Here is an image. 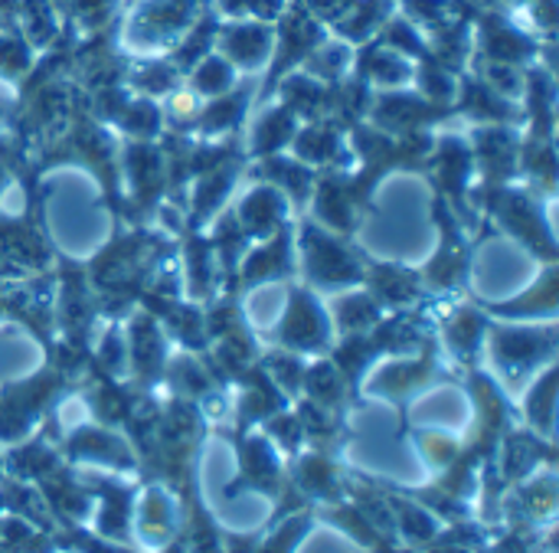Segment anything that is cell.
<instances>
[{
    "instance_id": "277c9868",
    "label": "cell",
    "mask_w": 559,
    "mask_h": 553,
    "mask_svg": "<svg viewBox=\"0 0 559 553\" xmlns=\"http://www.w3.org/2000/svg\"><path fill=\"white\" fill-rule=\"evenodd\" d=\"M295 489L305 498H318V502H331L337 505L344 495V479L337 472V466L331 462L328 452H311L295 466Z\"/></svg>"
},
{
    "instance_id": "8992f818",
    "label": "cell",
    "mask_w": 559,
    "mask_h": 553,
    "mask_svg": "<svg viewBox=\"0 0 559 553\" xmlns=\"http://www.w3.org/2000/svg\"><path fill=\"white\" fill-rule=\"evenodd\" d=\"M550 456H554L550 446L540 443L537 436H531V433H514V436L504 439V479H508V482H518V479H524L527 472H534V466H537L540 459H550Z\"/></svg>"
},
{
    "instance_id": "6da1fadb",
    "label": "cell",
    "mask_w": 559,
    "mask_h": 553,
    "mask_svg": "<svg viewBox=\"0 0 559 553\" xmlns=\"http://www.w3.org/2000/svg\"><path fill=\"white\" fill-rule=\"evenodd\" d=\"M252 489L269 498H285L292 482L282 472V462L265 436H242L239 439V479L229 485V495Z\"/></svg>"
},
{
    "instance_id": "5b68a950",
    "label": "cell",
    "mask_w": 559,
    "mask_h": 553,
    "mask_svg": "<svg viewBox=\"0 0 559 553\" xmlns=\"http://www.w3.org/2000/svg\"><path fill=\"white\" fill-rule=\"evenodd\" d=\"M550 351L547 338L537 334H498V361L511 377H521Z\"/></svg>"
},
{
    "instance_id": "7a4b0ae2",
    "label": "cell",
    "mask_w": 559,
    "mask_h": 553,
    "mask_svg": "<svg viewBox=\"0 0 559 553\" xmlns=\"http://www.w3.org/2000/svg\"><path fill=\"white\" fill-rule=\"evenodd\" d=\"M66 456L85 459V462H102V466L118 469V472H131L138 466L131 446L105 426H79L66 443Z\"/></svg>"
},
{
    "instance_id": "52a82bcc",
    "label": "cell",
    "mask_w": 559,
    "mask_h": 553,
    "mask_svg": "<svg viewBox=\"0 0 559 553\" xmlns=\"http://www.w3.org/2000/svg\"><path fill=\"white\" fill-rule=\"evenodd\" d=\"M554 374L531 393V407H527V413H531V423L534 426H540L544 433H550V423H554Z\"/></svg>"
},
{
    "instance_id": "3957f363",
    "label": "cell",
    "mask_w": 559,
    "mask_h": 553,
    "mask_svg": "<svg viewBox=\"0 0 559 553\" xmlns=\"http://www.w3.org/2000/svg\"><path fill=\"white\" fill-rule=\"evenodd\" d=\"M138 534L144 544L151 548H164L177 531H180V521H177V505L174 498L167 495V489L160 485H151L144 502L138 505Z\"/></svg>"
}]
</instances>
